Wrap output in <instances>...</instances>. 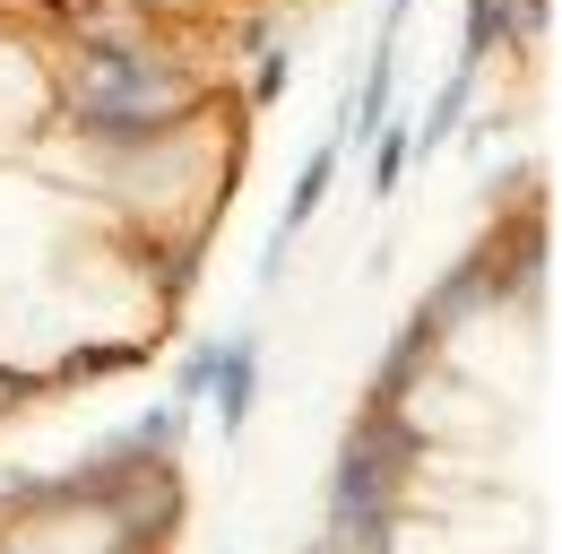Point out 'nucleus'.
<instances>
[{"label":"nucleus","mask_w":562,"mask_h":554,"mask_svg":"<svg viewBox=\"0 0 562 554\" xmlns=\"http://www.w3.org/2000/svg\"><path fill=\"white\" fill-rule=\"evenodd\" d=\"M338 165H347V138L329 131L321 147H312V165L294 174V191H285V208H278V225H269V243H260V286H278V269H285V252H294V234L329 208V191H338Z\"/></svg>","instance_id":"1"},{"label":"nucleus","mask_w":562,"mask_h":554,"mask_svg":"<svg viewBox=\"0 0 562 554\" xmlns=\"http://www.w3.org/2000/svg\"><path fill=\"white\" fill-rule=\"evenodd\" d=\"M209 408H216V424H225V433H243V424H251V408H260V339H234V346H216Z\"/></svg>","instance_id":"2"},{"label":"nucleus","mask_w":562,"mask_h":554,"mask_svg":"<svg viewBox=\"0 0 562 554\" xmlns=\"http://www.w3.org/2000/svg\"><path fill=\"white\" fill-rule=\"evenodd\" d=\"M476 78H485V69H476V62H459V69H450V87H441V96L424 104L416 138H407L416 156H441V147H450V131H459V122H468V104H476Z\"/></svg>","instance_id":"3"},{"label":"nucleus","mask_w":562,"mask_h":554,"mask_svg":"<svg viewBox=\"0 0 562 554\" xmlns=\"http://www.w3.org/2000/svg\"><path fill=\"white\" fill-rule=\"evenodd\" d=\"M407 138H416V122H381V131H372V147H381V156H372V191H381V200H390V191L407 182V165H416Z\"/></svg>","instance_id":"4"},{"label":"nucleus","mask_w":562,"mask_h":554,"mask_svg":"<svg viewBox=\"0 0 562 554\" xmlns=\"http://www.w3.org/2000/svg\"><path fill=\"white\" fill-rule=\"evenodd\" d=\"M209 381H216V346H191V355H182V373H173V399H182V408H200V399H209Z\"/></svg>","instance_id":"5"},{"label":"nucleus","mask_w":562,"mask_h":554,"mask_svg":"<svg viewBox=\"0 0 562 554\" xmlns=\"http://www.w3.org/2000/svg\"><path fill=\"white\" fill-rule=\"evenodd\" d=\"M416 18V0H390V18H381V44H398V26Z\"/></svg>","instance_id":"6"}]
</instances>
